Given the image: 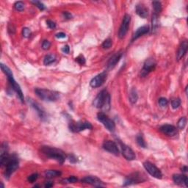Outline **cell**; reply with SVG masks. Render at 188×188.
Segmentation results:
<instances>
[{
	"label": "cell",
	"mask_w": 188,
	"mask_h": 188,
	"mask_svg": "<svg viewBox=\"0 0 188 188\" xmlns=\"http://www.w3.org/2000/svg\"><path fill=\"white\" fill-rule=\"evenodd\" d=\"M1 69L3 72L4 74L7 76L8 82H9L12 89L16 92V94H17V96L19 98L21 101L24 102V94H23V92L22 91V89H21V87L19 86V85H18L15 81V79H14L13 75H12L11 70H10L7 66H5V65H4L2 63L1 64Z\"/></svg>",
	"instance_id": "cell-1"
},
{
	"label": "cell",
	"mask_w": 188,
	"mask_h": 188,
	"mask_svg": "<svg viewBox=\"0 0 188 188\" xmlns=\"http://www.w3.org/2000/svg\"><path fill=\"white\" fill-rule=\"evenodd\" d=\"M41 152L47 156V157L51 158L52 160H55L62 164L66 159V155L62 150L56 149L54 147H50V146H42L41 148Z\"/></svg>",
	"instance_id": "cell-2"
},
{
	"label": "cell",
	"mask_w": 188,
	"mask_h": 188,
	"mask_svg": "<svg viewBox=\"0 0 188 188\" xmlns=\"http://www.w3.org/2000/svg\"><path fill=\"white\" fill-rule=\"evenodd\" d=\"M93 105L106 112L110 109V96L106 90H103L98 94L93 101Z\"/></svg>",
	"instance_id": "cell-3"
},
{
	"label": "cell",
	"mask_w": 188,
	"mask_h": 188,
	"mask_svg": "<svg viewBox=\"0 0 188 188\" xmlns=\"http://www.w3.org/2000/svg\"><path fill=\"white\" fill-rule=\"evenodd\" d=\"M35 93L40 99L47 101H55L60 98V94L58 92L50 91V90L36 88Z\"/></svg>",
	"instance_id": "cell-4"
},
{
	"label": "cell",
	"mask_w": 188,
	"mask_h": 188,
	"mask_svg": "<svg viewBox=\"0 0 188 188\" xmlns=\"http://www.w3.org/2000/svg\"><path fill=\"white\" fill-rule=\"evenodd\" d=\"M18 165H19V162H18L17 156L16 155L10 156L9 160L7 161V164L5 165V173H4L5 179H8L10 178L12 173L18 169Z\"/></svg>",
	"instance_id": "cell-5"
},
{
	"label": "cell",
	"mask_w": 188,
	"mask_h": 188,
	"mask_svg": "<svg viewBox=\"0 0 188 188\" xmlns=\"http://www.w3.org/2000/svg\"><path fill=\"white\" fill-rule=\"evenodd\" d=\"M98 120L104 125V127L110 131H113L116 129V124L114 121L103 112H100L97 114Z\"/></svg>",
	"instance_id": "cell-6"
},
{
	"label": "cell",
	"mask_w": 188,
	"mask_h": 188,
	"mask_svg": "<svg viewBox=\"0 0 188 188\" xmlns=\"http://www.w3.org/2000/svg\"><path fill=\"white\" fill-rule=\"evenodd\" d=\"M69 129L73 132H79L85 129H92L93 126L91 123L87 121H72L69 124Z\"/></svg>",
	"instance_id": "cell-7"
},
{
	"label": "cell",
	"mask_w": 188,
	"mask_h": 188,
	"mask_svg": "<svg viewBox=\"0 0 188 188\" xmlns=\"http://www.w3.org/2000/svg\"><path fill=\"white\" fill-rule=\"evenodd\" d=\"M145 181V179L143 178V176H142V174L140 173H133L129 176H126V179H125L124 186H129L135 185V184L142 183Z\"/></svg>",
	"instance_id": "cell-8"
},
{
	"label": "cell",
	"mask_w": 188,
	"mask_h": 188,
	"mask_svg": "<svg viewBox=\"0 0 188 188\" xmlns=\"http://www.w3.org/2000/svg\"><path fill=\"white\" fill-rule=\"evenodd\" d=\"M143 166L146 170L147 171V172L149 173L151 176L159 179H162V172H161L160 169H159L156 166H154V164L151 163L150 162H145L143 163Z\"/></svg>",
	"instance_id": "cell-9"
},
{
	"label": "cell",
	"mask_w": 188,
	"mask_h": 188,
	"mask_svg": "<svg viewBox=\"0 0 188 188\" xmlns=\"http://www.w3.org/2000/svg\"><path fill=\"white\" fill-rule=\"evenodd\" d=\"M156 66V62L154 59L149 58V59L146 60V62H144L143 68H142L141 71V77H145L147 76L149 73L153 72V71L155 69Z\"/></svg>",
	"instance_id": "cell-10"
},
{
	"label": "cell",
	"mask_w": 188,
	"mask_h": 188,
	"mask_svg": "<svg viewBox=\"0 0 188 188\" xmlns=\"http://www.w3.org/2000/svg\"><path fill=\"white\" fill-rule=\"evenodd\" d=\"M130 22H131V16H129V14H126V15L124 16V18H123L122 24L121 25L120 30H119V32H118L119 38L121 39L124 38L125 35H126V33L129 30Z\"/></svg>",
	"instance_id": "cell-11"
},
{
	"label": "cell",
	"mask_w": 188,
	"mask_h": 188,
	"mask_svg": "<svg viewBox=\"0 0 188 188\" xmlns=\"http://www.w3.org/2000/svg\"><path fill=\"white\" fill-rule=\"evenodd\" d=\"M106 76H107V74H106V72H102L101 74L96 75V76L91 79L90 85L93 88H96V87L101 86L106 79Z\"/></svg>",
	"instance_id": "cell-12"
},
{
	"label": "cell",
	"mask_w": 188,
	"mask_h": 188,
	"mask_svg": "<svg viewBox=\"0 0 188 188\" xmlns=\"http://www.w3.org/2000/svg\"><path fill=\"white\" fill-rule=\"evenodd\" d=\"M10 156L8 154V146L6 143H2L0 150V165L2 167L5 166L7 161L9 160Z\"/></svg>",
	"instance_id": "cell-13"
},
{
	"label": "cell",
	"mask_w": 188,
	"mask_h": 188,
	"mask_svg": "<svg viewBox=\"0 0 188 188\" xmlns=\"http://www.w3.org/2000/svg\"><path fill=\"white\" fill-rule=\"evenodd\" d=\"M103 149L105 151L110 152L116 156H118L119 149L117 144L114 141H106L103 143Z\"/></svg>",
	"instance_id": "cell-14"
},
{
	"label": "cell",
	"mask_w": 188,
	"mask_h": 188,
	"mask_svg": "<svg viewBox=\"0 0 188 188\" xmlns=\"http://www.w3.org/2000/svg\"><path fill=\"white\" fill-rule=\"evenodd\" d=\"M82 182L85 184H89V185L96 187H101L104 186L103 181L100 180L98 177L93 176H85V178H83L82 179Z\"/></svg>",
	"instance_id": "cell-15"
},
{
	"label": "cell",
	"mask_w": 188,
	"mask_h": 188,
	"mask_svg": "<svg viewBox=\"0 0 188 188\" xmlns=\"http://www.w3.org/2000/svg\"><path fill=\"white\" fill-rule=\"evenodd\" d=\"M121 147L123 156H124V158L126 159V160L131 161L134 160L136 158V155H135V152L133 151V150L131 149L129 146L121 143Z\"/></svg>",
	"instance_id": "cell-16"
},
{
	"label": "cell",
	"mask_w": 188,
	"mask_h": 188,
	"mask_svg": "<svg viewBox=\"0 0 188 188\" xmlns=\"http://www.w3.org/2000/svg\"><path fill=\"white\" fill-rule=\"evenodd\" d=\"M122 55H123V52L121 51L115 53L114 55L110 58V60H108L107 64H106L107 69H112V68L116 66V64L119 62V60H120L121 58Z\"/></svg>",
	"instance_id": "cell-17"
},
{
	"label": "cell",
	"mask_w": 188,
	"mask_h": 188,
	"mask_svg": "<svg viewBox=\"0 0 188 188\" xmlns=\"http://www.w3.org/2000/svg\"><path fill=\"white\" fill-rule=\"evenodd\" d=\"M160 130L165 135H166L167 136L173 137L177 135V129L173 125L165 124L160 127Z\"/></svg>",
	"instance_id": "cell-18"
},
{
	"label": "cell",
	"mask_w": 188,
	"mask_h": 188,
	"mask_svg": "<svg viewBox=\"0 0 188 188\" xmlns=\"http://www.w3.org/2000/svg\"><path fill=\"white\" fill-rule=\"evenodd\" d=\"M29 102H30L31 106H32L33 108H34L35 110H36L37 111V113L38 114V116L40 117V118L41 119V120L43 121H45L46 119H47V114H46V112L44 110H43L42 108L40 106V105L37 103H36V102L33 101L32 99H29Z\"/></svg>",
	"instance_id": "cell-19"
},
{
	"label": "cell",
	"mask_w": 188,
	"mask_h": 188,
	"mask_svg": "<svg viewBox=\"0 0 188 188\" xmlns=\"http://www.w3.org/2000/svg\"><path fill=\"white\" fill-rule=\"evenodd\" d=\"M149 30H150L149 27L147 26V25H146V26H143V27H141L138 28L136 32L134 33V35L132 36V39H131V41H134L135 40H137V38H139L140 37L143 36V35L147 34V33L149 32Z\"/></svg>",
	"instance_id": "cell-20"
},
{
	"label": "cell",
	"mask_w": 188,
	"mask_h": 188,
	"mask_svg": "<svg viewBox=\"0 0 188 188\" xmlns=\"http://www.w3.org/2000/svg\"><path fill=\"white\" fill-rule=\"evenodd\" d=\"M173 180L176 185H181L185 184L186 187H188V179L185 175L174 174L173 176Z\"/></svg>",
	"instance_id": "cell-21"
},
{
	"label": "cell",
	"mask_w": 188,
	"mask_h": 188,
	"mask_svg": "<svg viewBox=\"0 0 188 188\" xmlns=\"http://www.w3.org/2000/svg\"><path fill=\"white\" fill-rule=\"evenodd\" d=\"M135 10H136L137 15H138L140 17L143 18H147L148 15H149V10H148V8L146 7L143 4H138V5H137Z\"/></svg>",
	"instance_id": "cell-22"
},
{
	"label": "cell",
	"mask_w": 188,
	"mask_h": 188,
	"mask_svg": "<svg viewBox=\"0 0 188 188\" xmlns=\"http://www.w3.org/2000/svg\"><path fill=\"white\" fill-rule=\"evenodd\" d=\"M187 48H188L187 42V41H183V42L181 43L180 47L179 48L178 52H177V54H176L177 60H180L181 58L186 55V53H187Z\"/></svg>",
	"instance_id": "cell-23"
},
{
	"label": "cell",
	"mask_w": 188,
	"mask_h": 188,
	"mask_svg": "<svg viewBox=\"0 0 188 188\" xmlns=\"http://www.w3.org/2000/svg\"><path fill=\"white\" fill-rule=\"evenodd\" d=\"M159 27V19H158V15L156 14L155 12H154L153 15L151 17V30L152 32L154 33L156 32V30H158Z\"/></svg>",
	"instance_id": "cell-24"
},
{
	"label": "cell",
	"mask_w": 188,
	"mask_h": 188,
	"mask_svg": "<svg viewBox=\"0 0 188 188\" xmlns=\"http://www.w3.org/2000/svg\"><path fill=\"white\" fill-rule=\"evenodd\" d=\"M138 99V95L135 88H132L129 93V101L131 104H135Z\"/></svg>",
	"instance_id": "cell-25"
},
{
	"label": "cell",
	"mask_w": 188,
	"mask_h": 188,
	"mask_svg": "<svg viewBox=\"0 0 188 188\" xmlns=\"http://www.w3.org/2000/svg\"><path fill=\"white\" fill-rule=\"evenodd\" d=\"M55 60H56V56L55 55H53V54H50V55H47L44 57V60H43V64H44L45 66H49V65L55 62Z\"/></svg>",
	"instance_id": "cell-26"
},
{
	"label": "cell",
	"mask_w": 188,
	"mask_h": 188,
	"mask_svg": "<svg viewBox=\"0 0 188 188\" xmlns=\"http://www.w3.org/2000/svg\"><path fill=\"white\" fill-rule=\"evenodd\" d=\"M61 175V172L57 170H49L45 172V176L47 178H53V177H57Z\"/></svg>",
	"instance_id": "cell-27"
},
{
	"label": "cell",
	"mask_w": 188,
	"mask_h": 188,
	"mask_svg": "<svg viewBox=\"0 0 188 188\" xmlns=\"http://www.w3.org/2000/svg\"><path fill=\"white\" fill-rule=\"evenodd\" d=\"M152 5H153L154 12H155L156 14L160 13V12L162 11V4L160 2L157 1H154L152 2Z\"/></svg>",
	"instance_id": "cell-28"
},
{
	"label": "cell",
	"mask_w": 188,
	"mask_h": 188,
	"mask_svg": "<svg viewBox=\"0 0 188 188\" xmlns=\"http://www.w3.org/2000/svg\"><path fill=\"white\" fill-rule=\"evenodd\" d=\"M137 143L138 145L142 148H146V143L145 141H144L143 137L142 136V135H138L136 137Z\"/></svg>",
	"instance_id": "cell-29"
},
{
	"label": "cell",
	"mask_w": 188,
	"mask_h": 188,
	"mask_svg": "<svg viewBox=\"0 0 188 188\" xmlns=\"http://www.w3.org/2000/svg\"><path fill=\"white\" fill-rule=\"evenodd\" d=\"M186 124H187V118H186L185 117H181V118L179 119V121H178L179 129L182 130V129H185Z\"/></svg>",
	"instance_id": "cell-30"
},
{
	"label": "cell",
	"mask_w": 188,
	"mask_h": 188,
	"mask_svg": "<svg viewBox=\"0 0 188 188\" xmlns=\"http://www.w3.org/2000/svg\"><path fill=\"white\" fill-rule=\"evenodd\" d=\"M181 105V100L179 98H176V99H173L171 101V106H172L173 109H177V108L179 107V106Z\"/></svg>",
	"instance_id": "cell-31"
},
{
	"label": "cell",
	"mask_w": 188,
	"mask_h": 188,
	"mask_svg": "<svg viewBox=\"0 0 188 188\" xmlns=\"http://www.w3.org/2000/svg\"><path fill=\"white\" fill-rule=\"evenodd\" d=\"M14 7L18 11H22L24 9V3L23 2L18 1L14 4Z\"/></svg>",
	"instance_id": "cell-32"
},
{
	"label": "cell",
	"mask_w": 188,
	"mask_h": 188,
	"mask_svg": "<svg viewBox=\"0 0 188 188\" xmlns=\"http://www.w3.org/2000/svg\"><path fill=\"white\" fill-rule=\"evenodd\" d=\"M112 40L110 38H107L104 41L103 43H102V47H103L104 49H109L110 48L112 47Z\"/></svg>",
	"instance_id": "cell-33"
},
{
	"label": "cell",
	"mask_w": 188,
	"mask_h": 188,
	"mask_svg": "<svg viewBox=\"0 0 188 188\" xmlns=\"http://www.w3.org/2000/svg\"><path fill=\"white\" fill-rule=\"evenodd\" d=\"M32 4H34V5L36 6L37 7H38L40 10H45V5H43V4L41 2H39V1H32L31 2Z\"/></svg>",
	"instance_id": "cell-34"
},
{
	"label": "cell",
	"mask_w": 188,
	"mask_h": 188,
	"mask_svg": "<svg viewBox=\"0 0 188 188\" xmlns=\"http://www.w3.org/2000/svg\"><path fill=\"white\" fill-rule=\"evenodd\" d=\"M37 178H38V174H37V173H32V174H31L30 176H28L27 180L30 181V183H33L37 180Z\"/></svg>",
	"instance_id": "cell-35"
},
{
	"label": "cell",
	"mask_w": 188,
	"mask_h": 188,
	"mask_svg": "<svg viewBox=\"0 0 188 188\" xmlns=\"http://www.w3.org/2000/svg\"><path fill=\"white\" fill-rule=\"evenodd\" d=\"M168 104V101L167 100L166 98H160L159 99V104L162 106V107H164V106H166Z\"/></svg>",
	"instance_id": "cell-36"
},
{
	"label": "cell",
	"mask_w": 188,
	"mask_h": 188,
	"mask_svg": "<svg viewBox=\"0 0 188 188\" xmlns=\"http://www.w3.org/2000/svg\"><path fill=\"white\" fill-rule=\"evenodd\" d=\"M22 35L24 37H29L31 35V31L29 28L24 27L22 30Z\"/></svg>",
	"instance_id": "cell-37"
},
{
	"label": "cell",
	"mask_w": 188,
	"mask_h": 188,
	"mask_svg": "<svg viewBox=\"0 0 188 188\" xmlns=\"http://www.w3.org/2000/svg\"><path fill=\"white\" fill-rule=\"evenodd\" d=\"M76 61L80 65H84L85 63V58L83 55H80L76 58Z\"/></svg>",
	"instance_id": "cell-38"
},
{
	"label": "cell",
	"mask_w": 188,
	"mask_h": 188,
	"mask_svg": "<svg viewBox=\"0 0 188 188\" xmlns=\"http://www.w3.org/2000/svg\"><path fill=\"white\" fill-rule=\"evenodd\" d=\"M51 47V43L49 41H43L42 43V49L44 50H48Z\"/></svg>",
	"instance_id": "cell-39"
},
{
	"label": "cell",
	"mask_w": 188,
	"mask_h": 188,
	"mask_svg": "<svg viewBox=\"0 0 188 188\" xmlns=\"http://www.w3.org/2000/svg\"><path fill=\"white\" fill-rule=\"evenodd\" d=\"M63 181H66V183H76L77 181V178L75 176H70L68 179H65Z\"/></svg>",
	"instance_id": "cell-40"
},
{
	"label": "cell",
	"mask_w": 188,
	"mask_h": 188,
	"mask_svg": "<svg viewBox=\"0 0 188 188\" xmlns=\"http://www.w3.org/2000/svg\"><path fill=\"white\" fill-rule=\"evenodd\" d=\"M47 26L49 27L50 29H52V30H53V29H55L56 27L55 22H54L53 21H51V20L47 21Z\"/></svg>",
	"instance_id": "cell-41"
},
{
	"label": "cell",
	"mask_w": 188,
	"mask_h": 188,
	"mask_svg": "<svg viewBox=\"0 0 188 188\" xmlns=\"http://www.w3.org/2000/svg\"><path fill=\"white\" fill-rule=\"evenodd\" d=\"M62 14H63V16L65 17V18H66V19H67V20L72 18V15L70 13V12L65 11V12H62Z\"/></svg>",
	"instance_id": "cell-42"
},
{
	"label": "cell",
	"mask_w": 188,
	"mask_h": 188,
	"mask_svg": "<svg viewBox=\"0 0 188 188\" xmlns=\"http://www.w3.org/2000/svg\"><path fill=\"white\" fill-rule=\"evenodd\" d=\"M62 52H64V53H66V54L69 53L70 48H69V47H68V45L64 46V47L62 48Z\"/></svg>",
	"instance_id": "cell-43"
},
{
	"label": "cell",
	"mask_w": 188,
	"mask_h": 188,
	"mask_svg": "<svg viewBox=\"0 0 188 188\" xmlns=\"http://www.w3.org/2000/svg\"><path fill=\"white\" fill-rule=\"evenodd\" d=\"M66 37V35L64 32H59L56 34V37L57 38H65Z\"/></svg>",
	"instance_id": "cell-44"
},
{
	"label": "cell",
	"mask_w": 188,
	"mask_h": 188,
	"mask_svg": "<svg viewBox=\"0 0 188 188\" xmlns=\"http://www.w3.org/2000/svg\"><path fill=\"white\" fill-rule=\"evenodd\" d=\"M69 160H70V162H73V163H74V162H77V159L74 155H70L69 156Z\"/></svg>",
	"instance_id": "cell-45"
},
{
	"label": "cell",
	"mask_w": 188,
	"mask_h": 188,
	"mask_svg": "<svg viewBox=\"0 0 188 188\" xmlns=\"http://www.w3.org/2000/svg\"><path fill=\"white\" fill-rule=\"evenodd\" d=\"M52 186H53V184L51 183V182H47V183L45 185V187L49 188V187H52Z\"/></svg>",
	"instance_id": "cell-46"
},
{
	"label": "cell",
	"mask_w": 188,
	"mask_h": 188,
	"mask_svg": "<svg viewBox=\"0 0 188 188\" xmlns=\"http://www.w3.org/2000/svg\"><path fill=\"white\" fill-rule=\"evenodd\" d=\"M181 170L183 171V172H186V171H187V166H184L183 168H182V169H181Z\"/></svg>",
	"instance_id": "cell-47"
}]
</instances>
